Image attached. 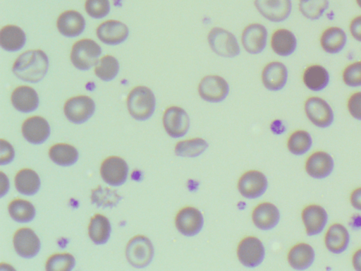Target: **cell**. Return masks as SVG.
I'll return each instance as SVG.
<instances>
[{"mask_svg":"<svg viewBox=\"0 0 361 271\" xmlns=\"http://www.w3.org/2000/svg\"><path fill=\"white\" fill-rule=\"evenodd\" d=\"M48 68L47 54L40 49H35L21 54L15 61L12 71L19 79L35 83L43 79Z\"/></svg>","mask_w":361,"mask_h":271,"instance_id":"6da1fadb","label":"cell"},{"mask_svg":"<svg viewBox=\"0 0 361 271\" xmlns=\"http://www.w3.org/2000/svg\"><path fill=\"white\" fill-rule=\"evenodd\" d=\"M155 106V96L147 87H135L128 95V112L136 120L145 121L149 119L154 112Z\"/></svg>","mask_w":361,"mask_h":271,"instance_id":"7a4b0ae2","label":"cell"},{"mask_svg":"<svg viewBox=\"0 0 361 271\" xmlns=\"http://www.w3.org/2000/svg\"><path fill=\"white\" fill-rule=\"evenodd\" d=\"M101 54L102 49L96 42L82 39L73 45L71 60L76 68L85 71L97 64Z\"/></svg>","mask_w":361,"mask_h":271,"instance_id":"3957f363","label":"cell"},{"mask_svg":"<svg viewBox=\"0 0 361 271\" xmlns=\"http://www.w3.org/2000/svg\"><path fill=\"white\" fill-rule=\"evenodd\" d=\"M207 40L211 49L220 56L233 58L240 54L236 37L224 28H213L208 34Z\"/></svg>","mask_w":361,"mask_h":271,"instance_id":"277c9868","label":"cell"},{"mask_svg":"<svg viewBox=\"0 0 361 271\" xmlns=\"http://www.w3.org/2000/svg\"><path fill=\"white\" fill-rule=\"evenodd\" d=\"M126 256L128 262L135 267L147 266L154 256V247L151 241L145 236H134L127 244Z\"/></svg>","mask_w":361,"mask_h":271,"instance_id":"5b68a950","label":"cell"},{"mask_svg":"<svg viewBox=\"0 0 361 271\" xmlns=\"http://www.w3.org/2000/svg\"><path fill=\"white\" fill-rule=\"evenodd\" d=\"M305 112L308 119L319 128H327L334 120V114L331 106L319 97H310L305 101Z\"/></svg>","mask_w":361,"mask_h":271,"instance_id":"8992f818","label":"cell"},{"mask_svg":"<svg viewBox=\"0 0 361 271\" xmlns=\"http://www.w3.org/2000/svg\"><path fill=\"white\" fill-rule=\"evenodd\" d=\"M94 110V102L85 95L70 98L66 102L63 107L66 118L76 124L87 121L93 115Z\"/></svg>","mask_w":361,"mask_h":271,"instance_id":"52a82bcc","label":"cell"},{"mask_svg":"<svg viewBox=\"0 0 361 271\" xmlns=\"http://www.w3.org/2000/svg\"><path fill=\"white\" fill-rule=\"evenodd\" d=\"M229 92L226 80L216 75L204 77L199 83L198 93L200 97L208 102H220L226 99Z\"/></svg>","mask_w":361,"mask_h":271,"instance_id":"ba28073f","label":"cell"},{"mask_svg":"<svg viewBox=\"0 0 361 271\" xmlns=\"http://www.w3.org/2000/svg\"><path fill=\"white\" fill-rule=\"evenodd\" d=\"M237 255L244 266L255 267L260 265L264 258V245L257 237H245L238 246Z\"/></svg>","mask_w":361,"mask_h":271,"instance_id":"9c48e42d","label":"cell"},{"mask_svg":"<svg viewBox=\"0 0 361 271\" xmlns=\"http://www.w3.org/2000/svg\"><path fill=\"white\" fill-rule=\"evenodd\" d=\"M163 125L169 136L178 138L185 136L190 128V118L181 107L172 106L163 115Z\"/></svg>","mask_w":361,"mask_h":271,"instance_id":"30bf717a","label":"cell"},{"mask_svg":"<svg viewBox=\"0 0 361 271\" xmlns=\"http://www.w3.org/2000/svg\"><path fill=\"white\" fill-rule=\"evenodd\" d=\"M268 187L265 175L256 170L243 174L238 183L240 193L245 198L255 199L262 195Z\"/></svg>","mask_w":361,"mask_h":271,"instance_id":"8fae6325","label":"cell"},{"mask_svg":"<svg viewBox=\"0 0 361 271\" xmlns=\"http://www.w3.org/2000/svg\"><path fill=\"white\" fill-rule=\"evenodd\" d=\"M177 230L185 236H194L200 233L204 225L201 212L193 207H185L178 211L176 217Z\"/></svg>","mask_w":361,"mask_h":271,"instance_id":"7c38bea8","label":"cell"},{"mask_svg":"<svg viewBox=\"0 0 361 271\" xmlns=\"http://www.w3.org/2000/svg\"><path fill=\"white\" fill-rule=\"evenodd\" d=\"M128 172V167L126 162L116 156L105 159L100 168V174L103 180L113 186H118L124 183Z\"/></svg>","mask_w":361,"mask_h":271,"instance_id":"4fadbf2b","label":"cell"},{"mask_svg":"<svg viewBox=\"0 0 361 271\" xmlns=\"http://www.w3.org/2000/svg\"><path fill=\"white\" fill-rule=\"evenodd\" d=\"M255 5L263 17L274 23L287 19L292 9L291 0H255Z\"/></svg>","mask_w":361,"mask_h":271,"instance_id":"5bb4252c","label":"cell"},{"mask_svg":"<svg viewBox=\"0 0 361 271\" xmlns=\"http://www.w3.org/2000/svg\"><path fill=\"white\" fill-rule=\"evenodd\" d=\"M302 220L307 236L320 234L328 222V213L321 205L311 204L302 211Z\"/></svg>","mask_w":361,"mask_h":271,"instance_id":"9a60e30c","label":"cell"},{"mask_svg":"<svg viewBox=\"0 0 361 271\" xmlns=\"http://www.w3.org/2000/svg\"><path fill=\"white\" fill-rule=\"evenodd\" d=\"M334 168L332 156L324 151H317L311 154L305 162V171L312 178L323 179L328 177Z\"/></svg>","mask_w":361,"mask_h":271,"instance_id":"2e32d148","label":"cell"},{"mask_svg":"<svg viewBox=\"0 0 361 271\" xmlns=\"http://www.w3.org/2000/svg\"><path fill=\"white\" fill-rule=\"evenodd\" d=\"M267 28L259 23H252L243 30L242 44L245 51L252 54L261 53L267 45Z\"/></svg>","mask_w":361,"mask_h":271,"instance_id":"e0dca14e","label":"cell"},{"mask_svg":"<svg viewBox=\"0 0 361 271\" xmlns=\"http://www.w3.org/2000/svg\"><path fill=\"white\" fill-rule=\"evenodd\" d=\"M13 241L16 253L25 258L35 257L40 249V241L30 228L18 229L13 236Z\"/></svg>","mask_w":361,"mask_h":271,"instance_id":"ac0fdd59","label":"cell"},{"mask_svg":"<svg viewBox=\"0 0 361 271\" xmlns=\"http://www.w3.org/2000/svg\"><path fill=\"white\" fill-rule=\"evenodd\" d=\"M128 27L123 23L109 20L102 23L97 29V36L103 43L116 45L124 42L128 37Z\"/></svg>","mask_w":361,"mask_h":271,"instance_id":"d6986e66","label":"cell"},{"mask_svg":"<svg viewBox=\"0 0 361 271\" xmlns=\"http://www.w3.org/2000/svg\"><path fill=\"white\" fill-rule=\"evenodd\" d=\"M288 80V70L281 62L272 61L264 68L262 81L264 86L270 91H279L283 88Z\"/></svg>","mask_w":361,"mask_h":271,"instance_id":"ffe728a7","label":"cell"},{"mask_svg":"<svg viewBox=\"0 0 361 271\" xmlns=\"http://www.w3.org/2000/svg\"><path fill=\"white\" fill-rule=\"evenodd\" d=\"M23 137L32 144H41L50 135V127L45 119L35 116L27 119L22 125Z\"/></svg>","mask_w":361,"mask_h":271,"instance_id":"44dd1931","label":"cell"},{"mask_svg":"<svg viewBox=\"0 0 361 271\" xmlns=\"http://www.w3.org/2000/svg\"><path fill=\"white\" fill-rule=\"evenodd\" d=\"M349 243L350 234L344 225L334 223L329 226L324 236V244L329 252L341 254L348 248Z\"/></svg>","mask_w":361,"mask_h":271,"instance_id":"7402d4cb","label":"cell"},{"mask_svg":"<svg viewBox=\"0 0 361 271\" xmlns=\"http://www.w3.org/2000/svg\"><path fill=\"white\" fill-rule=\"evenodd\" d=\"M252 219L254 224L261 230H270L274 228L280 220V212L272 203H262L252 211Z\"/></svg>","mask_w":361,"mask_h":271,"instance_id":"603a6c76","label":"cell"},{"mask_svg":"<svg viewBox=\"0 0 361 271\" xmlns=\"http://www.w3.org/2000/svg\"><path fill=\"white\" fill-rule=\"evenodd\" d=\"M56 26L61 35L68 37H74L83 32L85 28V20L78 11H67L59 16Z\"/></svg>","mask_w":361,"mask_h":271,"instance_id":"cb8c5ba5","label":"cell"},{"mask_svg":"<svg viewBox=\"0 0 361 271\" xmlns=\"http://www.w3.org/2000/svg\"><path fill=\"white\" fill-rule=\"evenodd\" d=\"M287 259L292 268L304 270L313 264L315 259V251L310 244L299 243L290 249Z\"/></svg>","mask_w":361,"mask_h":271,"instance_id":"d4e9b609","label":"cell"},{"mask_svg":"<svg viewBox=\"0 0 361 271\" xmlns=\"http://www.w3.org/2000/svg\"><path fill=\"white\" fill-rule=\"evenodd\" d=\"M11 100L13 107L23 113L32 112L39 105L37 93L32 88L29 86L17 87L13 91Z\"/></svg>","mask_w":361,"mask_h":271,"instance_id":"484cf974","label":"cell"},{"mask_svg":"<svg viewBox=\"0 0 361 271\" xmlns=\"http://www.w3.org/2000/svg\"><path fill=\"white\" fill-rule=\"evenodd\" d=\"M271 46L277 55L288 56L297 47V39L291 31L283 28L279 29L271 36Z\"/></svg>","mask_w":361,"mask_h":271,"instance_id":"4316f807","label":"cell"},{"mask_svg":"<svg viewBox=\"0 0 361 271\" xmlns=\"http://www.w3.org/2000/svg\"><path fill=\"white\" fill-rule=\"evenodd\" d=\"M26 42L24 31L18 26L8 25L0 32V44L7 52H16L23 47Z\"/></svg>","mask_w":361,"mask_h":271,"instance_id":"83f0119b","label":"cell"},{"mask_svg":"<svg viewBox=\"0 0 361 271\" xmlns=\"http://www.w3.org/2000/svg\"><path fill=\"white\" fill-rule=\"evenodd\" d=\"M347 36L343 29L338 27L326 28L321 35L320 44L324 52L337 54L345 46Z\"/></svg>","mask_w":361,"mask_h":271,"instance_id":"f1b7e54d","label":"cell"},{"mask_svg":"<svg viewBox=\"0 0 361 271\" xmlns=\"http://www.w3.org/2000/svg\"><path fill=\"white\" fill-rule=\"evenodd\" d=\"M302 80L305 85L312 91H321L329 83L328 71L322 66L312 65L304 71Z\"/></svg>","mask_w":361,"mask_h":271,"instance_id":"f546056e","label":"cell"},{"mask_svg":"<svg viewBox=\"0 0 361 271\" xmlns=\"http://www.w3.org/2000/svg\"><path fill=\"white\" fill-rule=\"evenodd\" d=\"M15 186L20 193L25 195H32L39 189L40 179L35 171L30 169H23L16 174Z\"/></svg>","mask_w":361,"mask_h":271,"instance_id":"4dcf8cb0","label":"cell"},{"mask_svg":"<svg viewBox=\"0 0 361 271\" xmlns=\"http://www.w3.org/2000/svg\"><path fill=\"white\" fill-rule=\"evenodd\" d=\"M111 227L109 219L100 214H96L92 217L88 234L91 240L95 244H104L109 239Z\"/></svg>","mask_w":361,"mask_h":271,"instance_id":"1f68e13d","label":"cell"},{"mask_svg":"<svg viewBox=\"0 0 361 271\" xmlns=\"http://www.w3.org/2000/svg\"><path fill=\"white\" fill-rule=\"evenodd\" d=\"M49 156L58 165L71 166L77 162L78 152L71 145L58 143L50 147Z\"/></svg>","mask_w":361,"mask_h":271,"instance_id":"d6a6232c","label":"cell"},{"mask_svg":"<svg viewBox=\"0 0 361 271\" xmlns=\"http://www.w3.org/2000/svg\"><path fill=\"white\" fill-rule=\"evenodd\" d=\"M8 212L13 220L24 223L30 222L34 219L35 208L27 200L16 199L9 203Z\"/></svg>","mask_w":361,"mask_h":271,"instance_id":"836d02e7","label":"cell"},{"mask_svg":"<svg viewBox=\"0 0 361 271\" xmlns=\"http://www.w3.org/2000/svg\"><path fill=\"white\" fill-rule=\"evenodd\" d=\"M208 147L207 141L195 138L178 142L175 147V154L184 157H195L202 154Z\"/></svg>","mask_w":361,"mask_h":271,"instance_id":"e575fe53","label":"cell"},{"mask_svg":"<svg viewBox=\"0 0 361 271\" xmlns=\"http://www.w3.org/2000/svg\"><path fill=\"white\" fill-rule=\"evenodd\" d=\"M312 145L311 135L306 131H294L288 138L287 147L289 152L295 155L307 153Z\"/></svg>","mask_w":361,"mask_h":271,"instance_id":"d590c367","label":"cell"},{"mask_svg":"<svg viewBox=\"0 0 361 271\" xmlns=\"http://www.w3.org/2000/svg\"><path fill=\"white\" fill-rule=\"evenodd\" d=\"M121 198L116 191L100 186L92 190L91 195L92 203L104 208L116 206Z\"/></svg>","mask_w":361,"mask_h":271,"instance_id":"8d00e7d4","label":"cell"},{"mask_svg":"<svg viewBox=\"0 0 361 271\" xmlns=\"http://www.w3.org/2000/svg\"><path fill=\"white\" fill-rule=\"evenodd\" d=\"M119 71L118 60L113 56H103L95 65L94 73L102 80L109 81L115 78Z\"/></svg>","mask_w":361,"mask_h":271,"instance_id":"74e56055","label":"cell"},{"mask_svg":"<svg viewBox=\"0 0 361 271\" xmlns=\"http://www.w3.org/2000/svg\"><path fill=\"white\" fill-rule=\"evenodd\" d=\"M328 8V0H299L300 13L310 20L320 18Z\"/></svg>","mask_w":361,"mask_h":271,"instance_id":"f35d334b","label":"cell"},{"mask_svg":"<svg viewBox=\"0 0 361 271\" xmlns=\"http://www.w3.org/2000/svg\"><path fill=\"white\" fill-rule=\"evenodd\" d=\"M75 264V258L71 254L57 253L48 258L45 269L48 271H70Z\"/></svg>","mask_w":361,"mask_h":271,"instance_id":"ab89813d","label":"cell"},{"mask_svg":"<svg viewBox=\"0 0 361 271\" xmlns=\"http://www.w3.org/2000/svg\"><path fill=\"white\" fill-rule=\"evenodd\" d=\"M85 8L90 17L99 19L109 13L110 4L109 0H86Z\"/></svg>","mask_w":361,"mask_h":271,"instance_id":"60d3db41","label":"cell"},{"mask_svg":"<svg viewBox=\"0 0 361 271\" xmlns=\"http://www.w3.org/2000/svg\"><path fill=\"white\" fill-rule=\"evenodd\" d=\"M342 78L349 87L361 86V61L350 64L344 69Z\"/></svg>","mask_w":361,"mask_h":271,"instance_id":"b9f144b4","label":"cell"},{"mask_svg":"<svg viewBox=\"0 0 361 271\" xmlns=\"http://www.w3.org/2000/svg\"><path fill=\"white\" fill-rule=\"evenodd\" d=\"M347 107L354 119L361 121V92H355L349 97Z\"/></svg>","mask_w":361,"mask_h":271,"instance_id":"7bdbcfd3","label":"cell"},{"mask_svg":"<svg viewBox=\"0 0 361 271\" xmlns=\"http://www.w3.org/2000/svg\"><path fill=\"white\" fill-rule=\"evenodd\" d=\"M15 152L12 145L3 139L1 140L0 163L1 165L10 163L14 158Z\"/></svg>","mask_w":361,"mask_h":271,"instance_id":"ee69618b","label":"cell"},{"mask_svg":"<svg viewBox=\"0 0 361 271\" xmlns=\"http://www.w3.org/2000/svg\"><path fill=\"white\" fill-rule=\"evenodd\" d=\"M350 32L355 40L361 42V16H358L351 20Z\"/></svg>","mask_w":361,"mask_h":271,"instance_id":"f6af8a7d","label":"cell"},{"mask_svg":"<svg viewBox=\"0 0 361 271\" xmlns=\"http://www.w3.org/2000/svg\"><path fill=\"white\" fill-rule=\"evenodd\" d=\"M350 202L355 209L361 211V187L352 191L350 195Z\"/></svg>","mask_w":361,"mask_h":271,"instance_id":"bcb514c9","label":"cell"},{"mask_svg":"<svg viewBox=\"0 0 361 271\" xmlns=\"http://www.w3.org/2000/svg\"><path fill=\"white\" fill-rule=\"evenodd\" d=\"M352 265L357 271H361V248L357 249L353 255Z\"/></svg>","mask_w":361,"mask_h":271,"instance_id":"7dc6e473","label":"cell"},{"mask_svg":"<svg viewBox=\"0 0 361 271\" xmlns=\"http://www.w3.org/2000/svg\"><path fill=\"white\" fill-rule=\"evenodd\" d=\"M356 2L360 8H361V0H356Z\"/></svg>","mask_w":361,"mask_h":271,"instance_id":"c3c4849f","label":"cell"}]
</instances>
